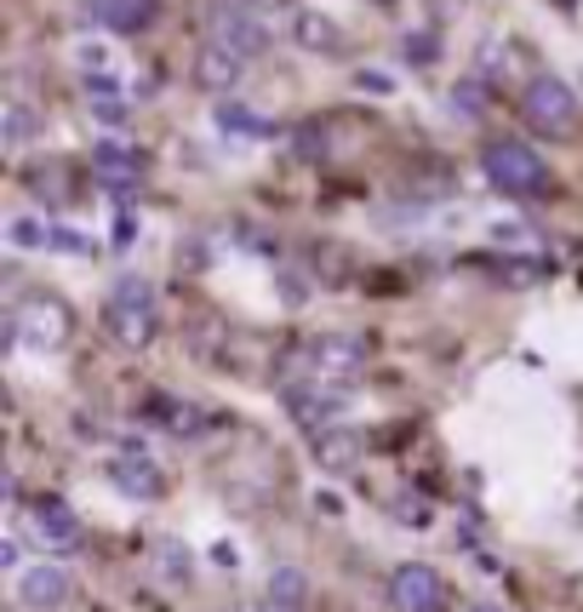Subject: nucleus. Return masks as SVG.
Returning a JSON list of instances; mask_svg holds the SVG:
<instances>
[{
    "label": "nucleus",
    "instance_id": "1",
    "mask_svg": "<svg viewBox=\"0 0 583 612\" xmlns=\"http://www.w3.org/2000/svg\"><path fill=\"white\" fill-rule=\"evenodd\" d=\"M103 321H110V332L121 338L126 350H144L155 344L160 332V303H155V287L144 276H121L110 287V303H103Z\"/></svg>",
    "mask_w": 583,
    "mask_h": 612
},
{
    "label": "nucleus",
    "instance_id": "2",
    "mask_svg": "<svg viewBox=\"0 0 583 612\" xmlns=\"http://www.w3.org/2000/svg\"><path fill=\"white\" fill-rule=\"evenodd\" d=\"M206 35H212L218 52H229V58H240V63H252V58L269 52L274 29H269V18H258V12H247V7H235V0H212V7H206Z\"/></svg>",
    "mask_w": 583,
    "mask_h": 612
},
{
    "label": "nucleus",
    "instance_id": "3",
    "mask_svg": "<svg viewBox=\"0 0 583 612\" xmlns=\"http://www.w3.org/2000/svg\"><path fill=\"white\" fill-rule=\"evenodd\" d=\"M480 166H487L492 189H503V195H514V200L549 195V166L538 160V149L514 144V138H498V144H487V155H480Z\"/></svg>",
    "mask_w": 583,
    "mask_h": 612
},
{
    "label": "nucleus",
    "instance_id": "4",
    "mask_svg": "<svg viewBox=\"0 0 583 612\" xmlns=\"http://www.w3.org/2000/svg\"><path fill=\"white\" fill-rule=\"evenodd\" d=\"M372 344L355 332H321V338H303L298 344V372L303 378H326V384H343L366 366Z\"/></svg>",
    "mask_w": 583,
    "mask_h": 612
},
{
    "label": "nucleus",
    "instance_id": "5",
    "mask_svg": "<svg viewBox=\"0 0 583 612\" xmlns=\"http://www.w3.org/2000/svg\"><path fill=\"white\" fill-rule=\"evenodd\" d=\"M287 413L303 429H332L343 413H350V384H326V378H292L287 384Z\"/></svg>",
    "mask_w": 583,
    "mask_h": 612
},
{
    "label": "nucleus",
    "instance_id": "6",
    "mask_svg": "<svg viewBox=\"0 0 583 612\" xmlns=\"http://www.w3.org/2000/svg\"><path fill=\"white\" fill-rule=\"evenodd\" d=\"M521 115H527V126H532V132H566V126L577 121V97H572V86H566V81L538 75V81L521 92Z\"/></svg>",
    "mask_w": 583,
    "mask_h": 612
},
{
    "label": "nucleus",
    "instance_id": "7",
    "mask_svg": "<svg viewBox=\"0 0 583 612\" xmlns=\"http://www.w3.org/2000/svg\"><path fill=\"white\" fill-rule=\"evenodd\" d=\"M389 606L395 612H446V578L424 561H406L389 578Z\"/></svg>",
    "mask_w": 583,
    "mask_h": 612
},
{
    "label": "nucleus",
    "instance_id": "8",
    "mask_svg": "<svg viewBox=\"0 0 583 612\" xmlns=\"http://www.w3.org/2000/svg\"><path fill=\"white\" fill-rule=\"evenodd\" d=\"M12 326H18V344H29V350H58L63 338H69V310L58 298H29L23 310L12 315Z\"/></svg>",
    "mask_w": 583,
    "mask_h": 612
},
{
    "label": "nucleus",
    "instance_id": "9",
    "mask_svg": "<svg viewBox=\"0 0 583 612\" xmlns=\"http://www.w3.org/2000/svg\"><path fill=\"white\" fill-rule=\"evenodd\" d=\"M29 527H34V538H41L46 550H75V543L86 538L81 516H75L63 498H41V504H34V509H29Z\"/></svg>",
    "mask_w": 583,
    "mask_h": 612
},
{
    "label": "nucleus",
    "instance_id": "10",
    "mask_svg": "<svg viewBox=\"0 0 583 612\" xmlns=\"http://www.w3.org/2000/svg\"><path fill=\"white\" fill-rule=\"evenodd\" d=\"M69 590H75V584H69V572L63 567H23L18 572V601L29 606V612H58L63 601H69Z\"/></svg>",
    "mask_w": 583,
    "mask_h": 612
},
{
    "label": "nucleus",
    "instance_id": "11",
    "mask_svg": "<svg viewBox=\"0 0 583 612\" xmlns=\"http://www.w3.org/2000/svg\"><path fill=\"white\" fill-rule=\"evenodd\" d=\"M110 481H115L126 498H160V492H166V475H160V464H155L149 453H121V458H110Z\"/></svg>",
    "mask_w": 583,
    "mask_h": 612
},
{
    "label": "nucleus",
    "instance_id": "12",
    "mask_svg": "<svg viewBox=\"0 0 583 612\" xmlns=\"http://www.w3.org/2000/svg\"><path fill=\"white\" fill-rule=\"evenodd\" d=\"M86 12H92V23L115 29V35H137V29L155 23L160 0H86Z\"/></svg>",
    "mask_w": 583,
    "mask_h": 612
},
{
    "label": "nucleus",
    "instance_id": "13",
    "mask_svg": "<svg viewBox=\"0 0 583 612\" xmlns=\"http://www.w3.org/2000/svg\"><path fill=\"white\" fill-rule=\"evenodd\" d=\"M92 173H97L103 184H110V189H132V184H137V173H144V155L110 138V144H97V149H92Z\"/></svg>",
    "mask_w": 583,
    "mask_h": 612
},
{
    "label": "nucleus",
    "instance_id": "14",
    "mask_svg": "<svg viewBox=\"0 0 583 612\" xmlns=\"http://www.w3.org/2000/svg\"><path fill=\"white\" fill-rule=\"evenodd\" d=\"M315 458H321L326 475H350L355 458H361V440H355L350 429H321V435H315Z\"/></svg>",
    "mask_w": 583,
    "mask_h": 612
},
{
    "label": "nucleus",
    "instance_id": "15",
    "mask_svg": "<svg viewBox=\"0 0 583 612\" xmlns=\"http://www.w3.org/2000/svg\"><path fill=\"white\" fill-rule=\"evenodd\" d=\"M195 81H200L206 92H229V86L240 81V58H229V52H218V46H206V52L195 58Z\"/></svg>",
    "mask_w": 583,
    "mask_h": 612
},
{
    "label": "nucleus",
    "instance_id": "16",
    "mask_svg": "<svg viewBox=\"0 0 583 612\" xmlns=\"http://www.w3.org/2000/svg\"><path fill=\"white\" fill-rule=\"evenodd\" d=\"M292 35H298V46H309V52H337V46H343L337 23H332V18H321V12H298Z\"/></svg>",
    "mask_w": 583,
    "mask_h": 612
},
{
    "label": "nucleus",
    "instance_id": "17",
    "mask_svg": "<svg viewBox=\"0 0 583 612\" xmlns=\"http://www.w3.org/2000/svg\"><path fill=\"white\" fill-rule=\"evenodd\" d=\"M269 601L281 606V612H303V601H309V578H303L298 567H274V572H269Z\"/></svg>",
    "mask_w": 583,
    "mask_h": 612
},
{
    "label": "nucleus",
    "instance_id": "18",
    "mask_svg": "<svg viewBox=\"0 0 583 612\" xmlns=\"http://www.w3.org/2000/svg\"><path fill=\"white\" fill-rule=\"evenodd\" d=\"M149 413H166L160 424H166L171 435H200V429H206L200 406H189V401H149Z\"/></svg>",
    "mask_w": 583,
    "mask_h": 612
},
{
    "label": "nucleus",
    "instance_id": "19",
    "mask_svg": "<svg viewBox=\"0 0 583 612\" xmlns=\"http://www.w3.org/2000/svg\"><path fill=\"white\" fill-rule=\"evenodd\" d=\"M7 241H12L18 252H29V247H52V229H46V224H34V218H12V224H7Z\"/></svg>",
    "mask_w": 583,
    "mask_h": 612
},
{
    "label": "nucleus",
    "instance_id": "20",
    "mask_svg": "<svg viewBox=\"0 0 583 612\" xmlns=\"http://www.w3.org/2000/svg\"><path fill=\"white\" fill-rule=\"evenodd\" d=\"M29 132H34V115H29L23 104H12V110H7V144L18 149V144L29 138Z\"/></svg>",
    "mask_w": 583,
    "mask_h": 612
},
{
    "label": "nucleus",
    "instance_id": "21",
    "mask_svg": "<svg viewBox=\"0 0 583 612\" xmlns=\"http://www.w3.org/2000/svg\"><path fill=\"white\" fill-rule=\"evenodd\" d=\"M52 252H92V241H81V229H52Z\"/></svg>",
    "mask_w": 583,
    "mask_h": 612
},
{
    "label": "nucleus",
    "instance_id": "22",
    "mask_svg": "<svg viewBox=\"0 0 583 612\" xmlns=\"http://www.w3.org/2000/svg\"><path fill=\"white\" fill-rule=\"evenodd\" d=\"M218 126H235V132H252L258 121H252L247 110H240V104H218Z\"/></svg>",
    "mask_w": 583,
    "mask_h": 612
},
{
    "label": "nucleus",
    "instance_id": "23",
    "mask_svg": "<svg viewBox=\"0 0 583 612\" xmlns=\"http://www.w3.org/2000/svg\"><path fill=\"white\" fill-rule=\"evenodd\" d=\"M81 63H86V70H110V52H103V46H81Z\"/></svg>",
    "mask_w": 583,
    "mask_h": 612
},
{
    "label": "nucleus",
    "instance_id": "24",
    "mask_svg": "<svg viewBox=\"0 0 583 612\" xmlns=\"http://www.w3.org/2000/svg\"><path fill=\"white\" fill-rule=\"evenodd\" d=\"M235 7H247V12L269 18V12H281V7H287V0H235Z\"/></svg>",
    "mask_w": 583,
    "mask_h": 612
},
{
    "label": "nucleus",
    "instance_id": "25",
    "mask_svg": "<svg viewBox=\"0 0 583 612\" xmlns=\"http://www.w3.org/2000/svg\"><path fill=\"white\" fill-rule=\"evenodd\" d=\"M469 612H503V606H492V601H475Z\"/></svg>",
    "mask_w": 583,
    "mask_h": 612
},
{
    "label": "nucleus",
    "instance_id": "26",
    "mask_svg": "<svg viewBox=\"0 0 583 612\" xmlns=\"http://www.w3.org/2000/svg\"><path fill=\"white\" fill-rule=\"evenodd\" d=\"M240 612H281V606H240Z\"/></svg>",
    "mask_w": 583,
    "mask_h": 612
}]
</instances>
